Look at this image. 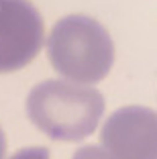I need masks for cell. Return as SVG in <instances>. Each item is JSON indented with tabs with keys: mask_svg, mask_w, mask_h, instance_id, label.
Masks as SVG:
<instances>
[{
	"mask_svg": "<svg viewBox=\"0 0 157 159\" xmlns=\"http://www.w3.org/2000/svg\"><path fill=\"white\" fill-rule=\"evenodd\" d=\"M102 114V94L80 82L45 80L27 98L29 120L53 141H82L90 137Z\"/></svg>",
	"mask_w": 157,
	"mask_h": 159,
	"instance_id": "obj_1",
	"label": "cell"
},
{
	"mask_svg": "<svg viewBox=\"0 0 157 159\" xmlns=\"http://www.w3.org/2000/svg\"><path fill=\"white\" fill-rule=\"evenodd\" d=\"M47 55L57 74L80 84H96L114 63V43L96 19L69 14L53 25Z\"/></svg>",
	"mask_w": 157,
	"mask_h": 159,
	"instance_id": "obj_2",
	"label": "cell"
},
{
	"mask_svg": "<svg viewBox=\"0 0 157 159\" xmlns=\"http://www.w3.org/2000/svg\"><path fill=\"white\" fill-rule=\"evenodd\" d=\"M43 47V19L29 0H0V74L23 70Z\"/></svg>",
	"mask_w": 157,
	"mask_h": 159,
	"instance_id": "obj_3",
	"label": "cell"
},
{
	"mask_svg": "<svg viewBox=\"0 0 157 159\" xmlns=\"http://www.w3.org/2000/svg\"><path fill=\"white\" fill-rule=\"evenodd\" d=\"M100 141L116 159H157V112L147 106L118 108L104 122Z\"/></svg>",
	"mask_w": 157,
	"mask_h": 159,
	"instance_id": "obj_4",
	"label": "cell"
},
{
	"mask_svg": "<svg viewBox=\"0 0 157 159\" xmlns=\"http://www.w3.org/2000/svg\"><path fill=\"white\" fill-rule=\"evenodd\" d=\"M72 159H116V157H112L104 147L86 145V147H80V149L74 153Z\"/></svg>",
	"mask_w": 157,
	"mask_h": 159,
	"instance_id": "obj_5",
	"label": "cell"
},
{
	"mask_svg": "<svg viewBox=\"0 0 157 159\" xmlns=\"http://www.w3.org/2000/svg\"><path fill=\"white\" fill-rule=\"evenodd\" d=\"M10 159H51L49 149L45 147H25V149L16 151Z\"/></svg>",
	"mask_w": 157,
	"mask_h": 159,
	"instance_id": "obj_6",
	"label": "cell"
},
{
	"mask_svg": "<svg viewBox=\"0 0 157 159\" xmlns=\"http://www.w3.org/2000/svg\"><path fill=\"white\" fill-rule=\"evenodd\" d=\"M6 155V139H4V133L0 129V159H4Z\"/></svg>",
	"mask_w": 157,
	"mask_h": 159,
	"instance_id": "obj_7",
	"label": "cell"
}]
</instances>
